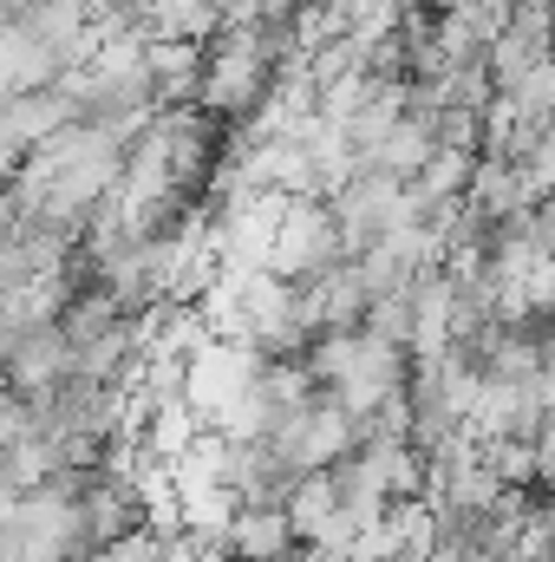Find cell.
Segmentation results:
<instances>
[{"label":"cell","instance_id":"cell-8","mask_svg":"<svg viewBox=\"0 0 555 562\" xmlns=\"http://www.w3.org/2000/svg\"><path fill=\"white\" fill-rule=\"evenodd\" d=\"M7 20H13V13H0V26H7Z\"/></svg>","mask_w":555,"mask_h":562},{"label":"cell","instance_id":"cell-2","mask_svg":"<svg viewBox=\"0 0 555 562\" xmlns=\"http://www.w3.org/2000/svg\"><path fill=\"white\" fill-rule=\"evenodd\" d=\"M406 373H412V360H406V347H393V340H373L366 327H360V347H353V360L340 367V380L333 386H320L340 413H353V419L366 425L393 393H406Z\"/></svg>","mask_w":555,"mask_h":562},{"label":"cell","instance_id":"cell-7","mask_svg":"<svg viewBox=\"0 0 555 562\" xmlns=\"http://www.w3.org/2000/svg\"><path fill=\"white\" fill-rule=\"evenodd\" d=\"M7 223H13V196H7V183H0V236H7Z\"/></svg>","mask_w":555,"mask_h":562},{"label":"cell","instance_id":"cell-3","mask_svg":"<svg viewBox=\"0 0 555 562\" xmlns=\"http://www.w3.org/2000/svg\"><path fill=\"white\" fill-rule=\"evenodd\" d=\"M0 373H7V386H13L20 400L53 393V386L72 373V340H66V327H59V321H33V327L7 347Z\"/></svg>","mask_w":555,"mask_h":562},{"label":"cell","instance_id":"cell-5","mask_svg":"<svg viewBox=\"0 0 555 562\" xmlns=\"http://www.w3.org/2000/svg\"><path fill=\"white\" fill-rule=\"evenodd\" d=\"M223 543L236 562H275L287 543H294V524L281 504H236L229 524H223Z\"/></svg>","mask_w":555,"mask_h":562},{"label":"cell","instance_id":"cell-4","mask_svg":"<svg viewBox=\"0 0 555 562\" xmlns=\"http://www.w3.org/2000/svg\"><path fill=\"white\" fill-rule=\"evenodd\" d=\"M523 203H536V196L523 190L517 157H477V164H471V177H464V210H471L477 223H503V216H517Z\"/></svg>","mask_w":555,"mask_h":562},{"label":"cell","instance_id":"cell-1","mask_svg":"<svg viewBox=\"0 0 555 562\" xmlns=\"http://www.w3.org/2000/svg\"><path fill=\"white\" fill-rule=\"evenodd\" d=\"M327 262H340V229H333L327 196H287L281 216H275L269 269L287 281H301V276H314V269H327Z\"/></svg>","mask_w":555,"mask_h":562},{"label":"cell","instance_id":"cell-9","mask_svg":"<svg viewBox=\"0 0 555 562\" xmlns=\"http://www.w3.org/2000/svg\"><path fill=\"white\" fill-rule=\"evenodd\" d=\"M157 562H163V557H157Z\"/></svg>","mask_w":555,"mask_h":562},{"label":"cell","instance_id":"cell-6","mask_svg":"<svg viewBox=\"0 0 555 562\" xmlns=\"http://www.w3.org/2000/svg\"><path fill=\"white\" fill-rule=\"evenodd\" d=\"M196 66H203V40H150L144 33V72H150L157 105H190L196 99Z\"/></svg>","mask_w":555,"mask_h":562}]
</instances>
